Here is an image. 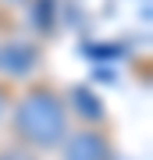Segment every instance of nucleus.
I'll return each mask as SVG.
<instances>
[{
	"instance_id": "nucleus-1",
	"label": "nucleus",
	"mask_w": 153,
	"mask_h": 160,
	"mask_svg": "<svg viewBox=\"0 0 153 160\" xmlns=\"http://www.w3.org/2000/svg\"><path fill=\"white\" fill-rule=\"evenodd\" d=\"M14 139L28 149H54L68 139V103L54 86H28L7 110Z\"/></svg>"
},
{
	"instance_id": "nucleus-2",
	"label": "nucleus",
	"mask_w": 153,
	"mask_h": 160,
	"mask_svg": "<svg viewBox=\"0 0 153 160\" xmlns=\"http://www.w3.org/2000/svg\"><path fill=\"white\" fill-rule=\"evenodd\" d=\"M39 61H43L39 43L25 36H0V82H22L36 75Z\"/></svg>"
},
{
	"instance_id": "nucleus-3",
	"label": "nucleus",
	"mask_w": 153,
	"mask_h": 160,
	"mask_svg": "<svg viewBox=\"0 0 153 160\" xmlns=\"http://www.w3.org/2000/svg\"><path fill=\"white\" fill-rule=\"evenodd\" d=\"M61 146H64L61 149L64 160H110V142L96 128H79L71 139H64Z\"/></svg>"
}]
</instances>
